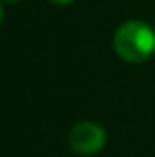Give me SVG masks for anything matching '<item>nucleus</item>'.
<instances>
[{
  "label": "nucleus",
  "instance_id": "3",
  "mask_svg": "<svg viewBox=\"0 0 155 157\" xmlns=\"http://www.w3.org/2000/svg\"><path fill=\"white\" fill-rule=\"evenodd\" d=\"M50 2H54V4H60V6H66V4L74 2V0H50Z\"/></svg>",
  "mask_w": 155,
  "mask_h": 157
},
{
  "label": "nucleus",
  "instance_id": "1",
  "mask_svg": "<svg viewBox=\"0 0 155 157\" xmlns=\"http://www.w3.org/2000/svg\"><path fill=\"white\" fill-rule=\"evenodd\" d=\"M113 48L117 56L129 64L147 62L155 54V32L141 20H129L115 30Z\"/></svg>",
  "mask_w": 155,
  "mask_h": 157
},
{
  "label": "nucleus",
  "instance_id": "4",
  "mask_svg": "<svg viewBox=\"0 0 155 157\" xmlns=\"http://www.w3.org/2000/svg\"><path fill=\"white\" fill-rule=\"evenodd\" d=\"M0 20H2V4H0Z\"/></svg>",
  "mask_w": 155,
  "mask_h": 157
},
{
  "label": "nucleus",
  "instance_id": "2",
  "mask_svg": "<svg viewBox=\"0 0 155 157\" xmlns=\"http://www.w3.org/2000/svg\"><path fill=\"white\" fill-rule=\"evenodd\" d=\"M70 147L80 155H93L105 145V131L96 121H80L68 133Z\"/></svg>",
  "mask_w": 155,
  "mask_h": 157
},
{
  "label": "nucleus",
  "instance_id": "5",
  "mask_svg": "<svg viewBox=\"0 0 155 157\" xmlns=\"http://www.w3.org/2000/svg\"><path fill=\"white\" fill-rule=\"evenodd\" d=\"M6 2H18V0H6Z\"/></svg>",
  "mask_w": 155,
  "mask_h": 157
}]
</instances>
